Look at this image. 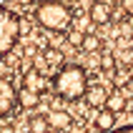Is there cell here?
<instances>
[{"label":"cell","mask_w":133,"mask_h":133,"mask_svg":"<svg viewBox=\"0 0 133 133\" xmlns=\"http://www.w3.org/2000/svg\"><path fill=\"white\" fill-rule=\"evenodd\" d=\"M88 73L85 68L78 65V63H65L58 73L53 75V88H55V96L68 101V103H75L85 96V88H88Z\"/></svg>","instance_id":"cell-1"},{"label":"cell","mask_w":133,"mask_h":133,"mask_svg":"<svg viewBox=\"0 0 133 133\" xmlns=\"http://www.w3.org/2000/svg\"><path fill=\"white\" fill-rule=\"evenodd\" d=\"M33 18L43 30H50V33H65L73 25V10L60 0H40Z\"/></svg>","instance_id":"cell-2"},{"label":"cell","mask_w":133,"mask_h":133,"mask_svg":"<svg viewBox=\"0 0 133 133\" xmlns=\"http://www.w3.org/2000/svg\"><path fill=\"white\" fill-rule=\"evenodd\" d=\"M20 33H23V20H20V15L0 5V58H5L8 53L18 45Z\"/></svg>","instance_id":"cell-3"},{"label":"cell","mask_w":133,"mask_h":133,"mask_svg":"<svg viewBox=\"0 0 133 133\" xmlns=\"http://www.w3.org/2000/svg\"><path fill=\"white\" fill-rule=\"evenodd\" d=\"M18 105V88L13 85L10 78L0 75V118H5L15 111Z\"/></svg>","instance_id":"cell-4"},{"label":"cell","mask_w":133,"mask_h":133,"mask_svg":"<svg viewBox=\"0 0 133 133\" xmlns=\"http://www.w3.org/2000/svg\"><path fill=\"white\" fill-rule=\"evenodd\" d=\"M83 101L88 103V108H103L105 101H108V88H105L103 83H88V88H85V96Z\"/></svg>","instance_id":"cell-5"},{"label":"cell","mask_w":133,"mask_h":133,"mask_svg":"<svg viewBox=\"0 0 133 133\" xmlns=\"http://www.w3.org/2000/svg\"><path fill=\"white\" fill-rule=\"evenodd\" d=\"M93 128H98L101 133H108L116 128V113L111 111V108H96V113H93Z\"/></svg>","instance_id":"cell-6"},{"label":"cell","mask_w":133,"mask_h":133,"mask_svg":"<svg viewBox=\"0 0 133 133\" xmlns=\"http://www.w3.org/2000/svg\"><path fill=\"white\" fill-rule=\"evenodd\" d=\"M48 123H50V131H68V128L75 123V118L70 116L68 111H63V108H55V111L48 116Z\"/></svg>","instance_id":"cell-7"},{"label":"cell","mask_w":133,"mask_h":133,"mask_svg":"<svg viewBox=\"0 0 133 133\" xmlns=\"http://www.w3.org/2000/svg\"><path fill=\"white\" fill-rule=\"evenodd\" d=\"M40 93H35V90H30V88H18V105L20 108H25V111H33V108H38L40 105Z\"/></svg>","instance_id":"cell-8"},{"label":"cell","mask_w":133,"mask_h":133,"mask_svg":"<svg viewBox=\"0 0 133 133\" xmlns=\"http://www.w3.org/2000/svg\"><path fill=\"white\" fill-rule=\"evenodd\" d=\"M111 5L108 3H93L90 5V10H88V15H90V20L93 23H98V25H105V23L111 20Z\"/></svg>","instance_id":"cell-9"},{"label":"cell","mask_w":133,"mask_h":133,"mask_svg":"<svg viewBox=\"0 0 133 133\" xmlns=\"http://www.w3.org/2000/svg\"><path fill=\"white\" fill-rule=\"evenodd\" d=\"M43 73L38 70V68H33V70H28L25 73V78H23V88H30V90H35V93H40L43 90Z\"/></svg>","instance_id":"cell-10"},{"label":"cell","mask_w":133,"mask_h":133,"mask_svg":"<svg viewBox=\"0 0 133 133\" xmlns=\"http://www.w3.org/2000/svg\"><path fill=\"white\" fill-rule=\"evenodd\" d=\"M126 96L121 93V90H113V93H108V101H105V108H111L113 113H121V111H126Z\"/></svg>","instance_id":"cell-11"},{"label":"cell","mask_w":133,"mask_h":133,"mask_svg":"<svg viewBox=\"0 0 133 133\" xmlns=\"http://www.w3.org/2000/svg\"><path fill=\"white\" fill-rule=\"evenodd\" d=\"M28 128H30V133H48L50 131V123H48V116H30L28 118Z\"/></svg>","instance_id":"cell-12"},{"label":"cell","mask_w":133,"mask_h":133,"mask_svg":"<svg viewBox=\"0 0 133 133\" xmlns=\"http://www.w3.org/2000/svg\"><path fill=\"white\" fill-rule=\"evenodd\" d=\"M81 48L85 53H98L101 48H103V40L96 35V33H85L83 35V43H81Z\"/></svg>","instance_id":"cell-13"},{"label":"cell","mask_w":133,"mask_h":133,"mask_svg":"<svg viewBox=\"0 0 133 133\" xmlns=\"http://www.w3.org/2000/svg\"><path fill=\"white\" fill-rule=\"evenodd\" d=\"M73 28H78L83 35H85V33H90V28H93L90 15H78V18H75V23H73Z\"/></svg>","instance_id":"cell-14"},{"label":"cell","mask_w":133,"mask_h":133,"mask_svg":"<svg viewBox=\"0 0 133 133\" xmlns=\"http://www.w3.org/2000/svg\"><path fill=\"white\" fill-rule=\"evenodd\" d=\"M116 68V55L113 53H103L101 55V70H113Z\"/></svg>","instance_id":"cell-15"},{"label":"cell","mask_w":133,"mask_h":133,"mask_svg":"<svg viewBox=\"0 0 133 133\" xmlns=\"http://www.w3.org/2000/svg\"><path fill=\"white\" fill-rule=\"evenodd\" d=\"M68 43H70V45H78V48H81V43H83V33H81V30H78V28H73V30H68Z\"/></svg>","instance_id":"cell-16"},{"label":"cell","mask_w":133,"mask_h":133,"mask_svg":"<svg viewBox=\"0 0 133 133\" xmlns=\"http://www.w3.org/2000/svg\"><path fill=\"white\" fill-rule=\"evenodd\" d=\"M118 3H121V8H123L128 15H133V0H118Z\"/></svg>","instance_id":"cell-17"},{"label":"cell","mask_w":133,"mask_h":133,"mask_svg":"<svg viewBox=\"0 0 133 133\" xmlns=\"http://www.w3.org/2000/svg\"><path fill=\"white\" fill-rule=\"evenodd\" d=\"M121 55H123V63H126V65H131V63H133V48H131V50H123Z\"/></svg>","instance_id":"cell-18"},{"label":"cell","mask_w":133,"mask_h":133,"mask_svg":"<svg viewBox=\"0 0 133 133\" xmlns=\"http://www.w3.org/2000/svg\"><path fill=\"white\" fill-rule=\"evenodd\" d=\"M108 133H133V123H128V126H121L118 131L113 128V131H108Z\"/></svg>","instance_id":"cell-19"},{"label":"cell","mask_w":133,"mask_h":133,"mask_svg":"<svg viewBox=\"0 0 133 133\" xmlns=\"http://www.w3.org/2000/svg\"><path fill=\"white\" fill-rule=\"evenodd\" d=\"M25 55H35V45H28L25 48Z\"/></svg>","instance_id":"cell-20"},{"label":"cell","mask_w":133,"mask_h":133,"mask_svg":"<svg viewBox=\"0 0 133 133\" xmlns=\"http://www.w3.org/2000/svg\"><path fill=\"white\" fill-rule=\"evenodd\" d=\"M15 3H18V5H30L33 0H15Z\"/></svg>","instance_id":"cell-21"},{"label":"cell","mask_w":133,"mask_h":133,"mask_svg":"<svg viewBox=\"0 0 133 133\" xmlns=\"http://www.w3.org/2000/svg\"><path fill=\"white\" fill-rule=\"evenodd\" d=\"M88 133H101V131H98V128H93V131H88Z\"/></svg>","instance_id":"cell-22"},{"label":"cell","mask_w":133,"mask_h":133,"mask_svg":"<svg viewBox=\"0 0 133 133\" xmlns=\"http://www.w3.org/2000/svg\"><path fill=\"white\" fill-rule=\"evenodd\" d=\"M128 88H131V90H133V81H131V83H128Z\"/></svg>","instance_id":"cell-23"},{"label":"cell","mask_w":133,"mask_h":133,"mask_svg":"<svg viewBox=\"0 0 133 133\" xmlns=\"http://www.w3.org/2000/svg\"><path fill=\"white\" fill-rule=\"evenodd\" d=\"M0 5H3V0H0Z\"/></svg>","instance_id":"cell-24"}]
</instances>
